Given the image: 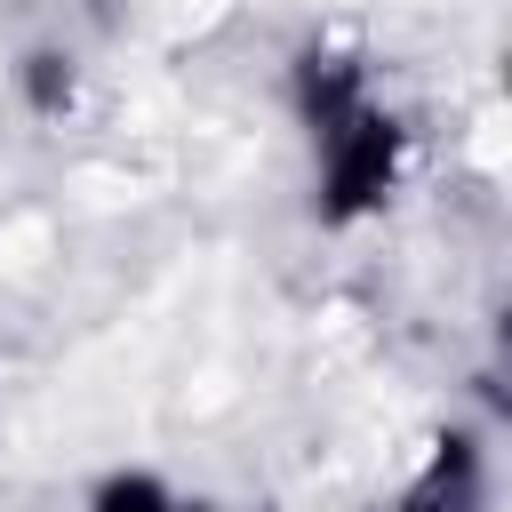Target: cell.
<instances>
[{"label":"cell","instance_id":"cell-3","mask_svg":"<svg viewBox=\"0 0 512 512\" xmlns=\"http://www.w3.org/2000/svg\"><path fill=\"white\" fill-rule=\"evenodd\" d=\"M392 512H488V456L472 432H440L432 464L408 480V496Z\"/></svg>","mask_w":512,"mask_h":512},{"label":"cell","instance_id":"cell-4","mask_svg":"<svg viewBox=\"0 0 512 512\" xmlns=\"http://www.w3.org/2000/svg\"><path fill=\"white\" fill-rule=\"evenodd\" d=\"M16 96H24L40 120H64V112L80 104V64H72L64 48H24V64H16Z\"/></svg>","mask_w":512,"mask_h":512},{"label":"cell","instance_id":"cell-1","mask_svg":"<svg viewBox=\"0 0 512 512\" xmlns=\"http://www.w3.org/2000/svg\"><path fill=\"white\" fill-rule=\"evenodd\" d=\"M408 160V128L384 104H360L336 136H320V224H360L392 200Z\"/></svg>","mask_w":512,"mask_h":512},{"label":"cell","instance_id":"cell-5","mask_svg":"<svg viewBox=\"0 0 512 512\" xmlns=\"http://www.w3.org/2000/svg\"><path fill=\"white\" fill-rule=\"evenodd\" d=\"M88 512H176V496H168L160 472H104Z\"/></svg>","mask_w":512,"mask_h":512},{"label":"cell","instance_id":"cell-2","mask_svg":"<svg viewBox=\"0 0 512 512\" xmlns=\"http://www.w3.org/2000/svg\"><path fill=\"white\" fill-rule=\"evenodd\" d=\"M288 104H296V120H304V136L320 144V136H336L360 104H376L368 96V64L352 56V48H328V40H312L296 64H288Z\"/></svg>","mask_w":512,"mask_h":512}]
</instances>
